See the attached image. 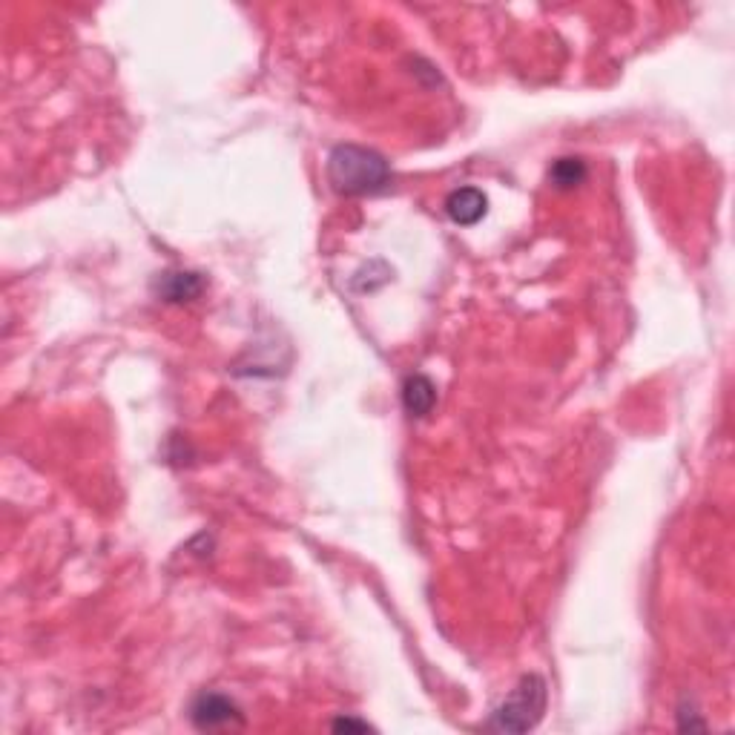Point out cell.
<instances>
[{
	"label": "cell",
	"mask_w": 735,
	"mask_h": 735,
	"mask_svg": "<svg viewBox=\"0 0 735 735\" xmlns=\"http://www.w3.org/2000/svg\"><path fill=\"white\" fill-rule=\"evenodd\" d=\"M328 179L336 193L345 196H371L391 184L388 161L357 144H339L328 156Z\"/></svg>",
	"instance_id": "6da1fadb"
},
{
	"label": "cell",
	"mask_w": 735,
	"mask_h": 735,
	"mask_svg": "<svg viewBox=\"0 0 735 735\" xmlns=\"http://www.w3.org/2000/svg\"><path fill=\"white\" fill-rule=\"evenodd\" d=\"M546 710V684L540 675H523L509 698L491 713L489 730L500 733H526L537 727Z\"/></svg>",
	"instance_id": "7a4b0ae2"
},
{
	"label": "cell",
	"mask_w": 735,
	"mask_h": 735,
	"mask_svg": "<svg viewBox=\"0 0 735 735\" xmlns=\"http://www.w3.org/2000/svg\"><path fill=\"white\" fill-rule=\"evenodd\" d=\"M190 718L199 730H216V727H227V724H239L242 713L222 692H204L193 701Z\"/></svg>",
	"instance_id": "3957f363"
},
{
	"label": "cell",
	"mask_w": 735,
	"mask_h": 735,
	"mask_svg": "<svg viewBox=\"0 0 735 735\" xmlns=\"http://www.w3.org/2000/svg\"><path fill=\"white\" fill-rule=\"evenodd\" d=\"M486 210H489V199L477 187H460V190H454L446 199L448 219L454 224H460V227L477 224L486 216Z\"/></svg>",
	"instance_id": "277c9868"
},
{
	"label": "cell",
	"mask_w": 735,
	"mask_h": 735,
	"mask_svg": "<svg viewBox=\"0 0 735 735\" xmlns=\"http://www.w3.org/2000/svg\"><path fill=\"white\" fill-rule=\"evenodd\" d=\"M434 402H437V388H434L431 379L423 377V374H414V377L405 379V385H402V405H405V411L411 417L431 414Z\"/></svg>",
	"instance_id": "5b68a950"
},
{
	"label": "cell",
	"mask_w": 735,
	"mask_h": 735,
	"mask_svg": "<svg viewBox=\"0 0 735 735\" xmlns=\"http://www.w3.org/2000/svg\"><path fill=\"white\" fill-rule=\"evenodd\" d=\"M201 290H204V279H201L199 273L179 270V273H164L158 279V293L167 302H190V299L199 296Z\"/></svg>",
	"instance_id": "8992f818"
},
{
	"label": "cell",
	"mask_w": 735,
	"mask_h": 735,
	"mask_svg": "<svg viewBox=\"0 0 735 735\" xmlns=\"http://www.w3.org/2000/svg\"><path fill=\"white\" fill-rule=\"evenodd\" d=\"M549 179L555 181V187H575L586 179V164L580 158H557L549 170Z\"/></svg>",
	"instance_id": "52a82bcc"
},
{
	"label": "cell",
	"mask_w": 735,
	"mask_h": 735,
	"mask_svg": "<svg viewBox=\"0 0 735 735\" xmlns=\"http://www.w3.org/2000/svg\"><path fill=\"white\" fill-rule=\"evenodd\" d=\"M334 730H368L365 721H354V718H336Z\"/></svg>",
	"instance_id": "ba28073f"
}]
</instances>
